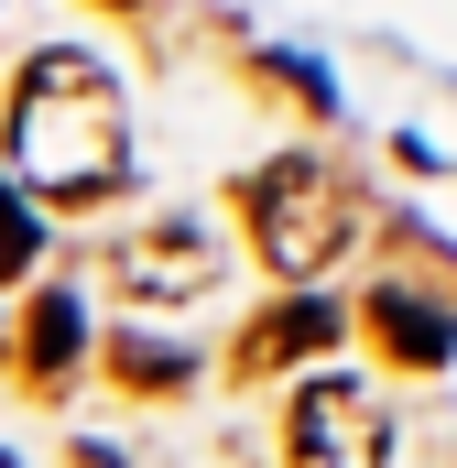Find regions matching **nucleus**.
Here are the masks:
<instances>
[{
    "instance_id": "f257e3e1",
    "label": "nucleus",
    "mask_w": 457,
    "mask_h": 468,
    "mask_svg": "<svg viewBox=\"0 0 457 468\" xmlns=\"http://www.w3.org/2000/svg\"><path fill=\"white\" fill-rule=\"evenodd\" d=\"M11 164H22V186L33 197H55V207H99L120 197V175H131V120H120V88L99 55H33L22 66V88H11Z\"/></svg>"
},
{
    "instance_id": "f03ea898",
    "label": "nucleus",
    "mask_w": 457,
    "mask_h": 468,
    "mask_svg": "<svg viewBox=\"0 0 457 468\" xmlns=\"http://www.w3.org/2000/svg\"><path fill=\"white\" fill-rule=\"evenodd\" d=\"M239 197H250L261 261H272V272H294V283H305V272H327V261L348 250V186L327 175V164H261Z\"/></svg>"
},
{
    "instance_id": "7ed1b4c3",
    "label": "nucleus",
    "mask_w": 457,
    "mask_h": 468,
    "mask_svg": "<svg viewBox=\"0 0 457 468\" xmlns=\"http://www.w3.org/2000/svg\"><path fill=\"white\" fill-rule=\"evenodd\" d=\"M283 447H294V468H392V425H381L370 381L316 370L294 392V414H283Z\"/></svg>"
},
{
    "instance_id": "20e7f679",
    "label": "nucleus",
    "mask_w": 457,
    "mask_h": 468,
    "mask_svg": "<svg viewBox=\"0 0 457 468\" xmlns=\"http://www.w3.org/2000/svg\"><path fill=\"white\" fill-rule=\"evenodd\" d=\"M218 283V250L197 218H164L153 239H131L120 250V294H142V305H186V294H207Z\"/></svg>"
},
{
    "instance_id": "39448f33",
    "label": "nucleus",
    "mask_w": 457,
    "mask_h": 468,
    "mask_svg": "<svg viewBox=\"0 0 457 468\" xmlns=\"http://www.w3.org/2000/svg\"><path fill=\"white\" fill-rule=\"evenodd\" d=\"M370 327H381V349L414 359V370H447V349H457V305H436L425 283H381L370 294Z\"/></svg>"
},
{
    "instance_id": "423d86ee",
    "label": "nucleus",
    "mask_w": 457,
    "mask_h": 468,
    "mask_svg": "<svg viewBox=\"0 0 457 468\" xmlns=\"http://www.w3.org/2000/svg\"><path fill=\"white\" fill-rule=\"evenodd\" d=\"M338 338V316H327V294H294V305H272L250 338H239V370H294V359H316Z\"/></svg>"
},
{
    "instance_id": "0eeeda50",
    "label": "nucleus",
    "mask_w": 457,
    "mask_h": 468,
    "mask_svg": "<svg viewBox=\"0 0 457 468\" xmlns=\"http://www.w3.org/2000/svg\"><path fill=\"white\" fill-rule=\"evenodd\" d=\"M77 338H88V327H77V294H44V305H33V327H22V370L55 392V381L77 370Z\"/></svg>"
},
{
    "instance_id": "6e6552de",
    "label": "nucleus",
    "mask_w": 457,
    "mask_h": 468,
    "mask_svg": "<svg viewBox=\"0 0 457 468\" xmlns=\"http://www.w3.org/2000/svg\"><path fill=\"white\" fill-rule=\"evenodd\" d=\"M110 370H120V392H186V370H197V359L131 327V338H110Z\"/></svg>"
},
{
    "instance_id": "1a4fd4ad",
    "label": "nucleus",
    "mask_w": 457,
    "mask_h": 468,
    "mask_svg": "<svg viewBox=\"0 0 457 468\" xmlns=\"http://www.w3.org/2000/svg\"><path fill=\"white\" fill-rule=\"evenodd\" d=\"M22 261H33V207H22V197H11V175H0V283H11Z\"/></svg>"
},
{
    "instance_id": "9d476101",
    "label": "nucleus",
    "mask_w": 457,
    "mask_h": 468,
    "mask_svg": "<svg viewBox=\"0 0 457 468\" xmlns=\"http://www.w3.org/2000/svg\"><path fill=\"white\" fill-rule=\"evenodd\" d=\"M77 468H110V447H77Z\"/></svg>"
},
{
    "instance_id": "9b49d317",
    "label": "nucleus",
    "mask_w": 457,
    "mask_h": 468,
    "mask_svg": "<svg viewBox=\"0 0 457 468\" xmlns=\"http://www.w3.org/2000/svg\"><path fill=\"white\" fill-rule=\"evenodd\" d=\"M120 11H131V0H120Z\"/></svg>"
},
{
    "instance_id": "f8f14e48",
    "label": "nucleus",
    "mask_w": 457,
    "mask_h": 468,
    "mask_svg": "<svg viewBox=\"0 0 457 468\" xmlns=\"http://www.w3.org/2000/svg\"><path fill=\"white\" fill-rule=\"evenodd\" d=\"M0 468H11V458H0Z\"/></svg>"
}]
</instances>
